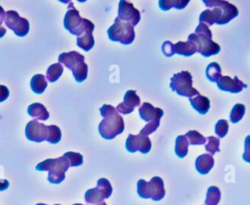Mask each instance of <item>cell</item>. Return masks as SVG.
Returning a JSON list of instances; mask_svg holds the SVG:
<instances>
[{
	"label": "cell",
	"mask_w": 250,
	"mask_h": 205,
	"mask_svg": "<svg viewBox=\"0 0 250 205\" xmlns=\"http://www.w3.org/2000/svg\"><path fill=\"white\" fill-rule=\"evenodd\" d=\"M47 79L45 75L42 74H35L32 76L30 80V87L33 93L35 94H42L47 88Z\"/></svg>",
	"instance_id": "obj_23"
},
{
	"label": "cell",
	"mask_w": 250,
	"mask_h": 205,
	"mask_svg": "<svg viewBox=\"0 0 250 205\" xmlns=\"http://www.w3.org/2000/svg\"><path fill=\"white\" fill-rule=\"evenodd\" d=\"M188 40L193 42L197 48V53L205 58L217 55L221 51L220 45L212 40V32L208 25L203 22H199L195 28V33H190Z\"/></svg>",
	"instance_id": "obj_3"
},
{
	"label": "cell",
	"mask_w": 250,
	"mask_h": 205,
	"mask_svg": "<svg viewBox=\"0 0 250 205\" xmlns=\"http://www.w3.org/2000/svg\"><path fill=\"white\" fill-rule=\"evenodd\" d=\"M206 140L207 144L205 145V149L208 153H210V155H213L220 151V140L218 138L210 136Z\"/></svg>",
	"instance_id": "obj_34"
},
{
	"label": "cell",
	"mask_w": 250,
	"mask_h": 205,
	"mask_svg": "<svg viewBox=\"0 0 250 205\" xmlns=\"http://www.w3.org/2000/svg\"><path fill=\"white\" fill-rule=\"evenodd\" d=\"M94 28H95V24L90 20L84 32L80 36H78L76 39V45L82 50H84L85 52L90 51L95 45V39L93 36Z\"/></svg>",
	"instance_id": "obj_16"
},
{
	"label": "cell",
	"mask_w": 250,
	"mask_h": 205,
	"mask_svg": "<svg viewBox=\"0 0 250 205\" xmlns=\"http://www.w3.org/2000/svg\"><path fill=\"white\" fill-rule=\"evenodd\" d=\"M203 3L209 9L200 14L199 21L206 25H213L214 23L227 24L238 16V9L227 1L203 0Z\"/></svg>",
	"instance_id": "obj_1"
},
{
	"label": "cell",
	"mask_w": 250,
	"mask_h": 205,
	"mask_svg": "<svg viewBox=\"0 0 250 205\" xmlns=\"http://www.w3.org/2000/svg\"><path fill=\"white\" fill-rule=\"evenodd\" d=\"M188 151V142L184 135H180L176 138L175 143V153L179 158L187 156Z\"/></svg>",
	"instance_id": "obj_26"
},
{
	"label": "cell",
	"mask_w": 250,
	"mask_h": 205,
	"mask_svg": "<svg viewBox=\"0 0 250 205\" xmlns=\"http://www.w3.org/2000/svg\"><path fill=\"white\" fill-rule=\"evenodd\" d=\"M217 85L220 90L232 94L240 93L243 89L247 88V85L239 80L237 76H234L233 78H230L229 76H221Z\"/></svg>",
	"instance_id": "obj_15"
},
{
	"label": "cell",
	"mask_w": 250,
	"mask_h": 205,
	"mask_svg": "<svg viewBox=\"0 0 250 205\" xmlns=\"http://www.w3.org/2000/svg\"><path fill=\"white\" fill-rule=\"evenodd\" d=\"M161 50H162L164 56L167 58H170L175 54L174 53V44L171 43L170 41L163 42V44L161 46Z\"/></svg>",
	"instance_id": "obj_37"
},
{
	"label": "cell",
	"mask_w": 250,
	"mask_h": 205,
	"mask_svg": "<svg viewBox=\"0 0 250 205\" xmlns=\"http://www.w3.org/2000/svg\"><path fill=\"white\" fill-rule=\"evenodd\" d=\"M62 139V131L61 129L56 125H49L48 126V137L46 141L50 144H58Z\"/></svg>",
	"instance_id": "obj_31"
},
{
	"label": "cell",
	"mask_w": 250,
	"mask_h": 205,
	"mask_svg": "<svg viewBox=\"0 0 250 205\" xmlns=\"http://www.w3.org/2000/svg\"><path fill=\"white\" fill-rule=\"evenodd\" d=\"M85 201L88 204L91 205H97L100 204L102 202H104V199H106L104 193L102 191V189L98 186L94 187V188H90L85 192L84 195Z\"/></svg>",
	"instance_id": "obj_21"
},
{
	"label": "cell",
	"mask_w": 250,
	"mask_h": 205,
	"mask_svg": "<svg viewBox=\"0 0 250 205\" xmlns=\"http://www.w3.org/2000/svg\"><path fill=\"white\" fill-rule=\"evenodd\" d=\"M6 34V28L3 26H0V38H2Z\"/></svg>",
	"instance_id": "obj_42"
},
{
	"label": "cell",
	"mask_w": 250,
	"mask_h": 205,
	"mask_svg": "<svg viewBox=\"0 0 250 205\" xmlns=\"http://www.w3.org/2000/svg\"><path fill=\"white\" fill-rule=\"evenodd\" d=\"M245 113V105L242 103H236L232 107L230 114H229V119L231 123H237L240 121Z\"/></svg>",
	"instance_id": "obj_32"
},
{
	"label": "cell",
	"mask_w": 250,
	"mask_h": 205,
	"mask_svg": "<svg viewBox=\"0 0 250 205\" xmlns=\"http://www.w3.org/2000/svg\"><path fill=\"white\" fill-rule=\"evenodd\" d=\"M104 119L99 124V133L105 140H112L124 131V120L110 104H104L100 108Z\"/></svg>",
	"instance_id": "obj_2"
},
{
	"label": "cell",
	"mask_w": 250,
	"mask_h": 205,
	"mask_svg": "<svg viewBox=\"0 0 250 205\" xmlns=\"http://www.w3.org/2000/svg\"><path fill=\"white\" fill-rule=\"evenodd\" d=\"M5 24L19 37L25 36L29 31V22L26 19L20 17L19 13L13 10L6 12Z\"/></svg>",
	"instance_id": "obj_10"
},
{
	"label": "cell",
	"mask_w": 250,
	"mask_h": 205,
	"mask_svg": "<svg viewBox=\"0 0 250 205\" xmlns=\"http://www.w3.org/2000/svg\"><path fill=\"white\" fill-rule=\"evenodd\" d=\"M72 205H83V204H81V203H75V204H72Z\"/></svg>",
	"instance_id": "obj_45"
},
{
	"label": "cell",
	"mask_w": 250,
	"mask_h": 205,
	"mask_svg": "<svg viewBox=\"0 0 250 205\" xmlns=\"http://www.w3.org/2000/svg\"><path fill=\"white\" fill-rule=\"evenodd\" d=\"M214 166V158L210 154H201L195 160V169L201 175H207Z\"/></svg>",
	"instance_id": "obj_17"
},
{
	"label": "cell",
	"mask_w": 250,
	"mask_h": 205,
	"mask_svg": "<svg viewBox=\"0 0 250 205\" xmlns=\"http://www.w3.org/2000/svg\"><path fill=\"white\" fill-rule=\"evenodd\" d=\"M62 156L64 158H66L70 167H76V166H80L83 164V156H82V154H80L78 152L67 151Z\"/></svg>",
	"instance_id": "obj_33"
},
{
	"label": "cell",
	"mask_w": 250,
	"mask_h": 205,
	"mask_svg": "<svg viewBox=\"0 0 250 205\" xmlns=\"http://www.w3.org/2000/svg\"><path fill=\"white\" fill-rule=\"evenodd\" d=\"M90 22L87 19H82L79 15V12L74 8L73 4L70 2L68 5L67 12L63 19V26L64 28L69 31L71 34L76 35L77 37L80 36L88 23Z\"/></svg>",
	"instance_id": "obj_9"
},
{
	"label": "cell",
	"mask_w": 250,
	"mask_h": 205,
	"mask_svg": "<svg viewBox=\"0 0 250 205\" xmlns=\"http://www.w3.org/2000/svg\"><path fill=\"white\" fill-rule=\"evenodd\" d=\"M188 3H189L188 0H177V1H174V0H168V1L167 0H160L158 2V5H159V8L162 11H168L171 8H176L178 10H182V9L186 8Z\"/></svg>",
	"instance_id": "obj_28"
},
{
	"label": "cell",
	"mask_w": 250,
	"mask_h": 205,
	"mask_svg": "<svg viewBox=\"0 0 250 205\" xmlns=\"http://www.w3.org/2000/svg\"><path fill=\"white\" fill-rule=\"evenodd\" d=\"M170 88L179 96L183 97L193 98V96H197L199 94L198 91L192 87V76L187 70L175 73L171 77Z\"/></svg>",
	"instance_id": "obj_7"
},
{
	"label": "cell",
	"mask_w": 250,
	"mask_h": 205,
	"mask_svg": "<svg viewBox=\"0 0 250 205\" xmlns=\"http://www.w3.org/2000/svg\"><path fill=\"white\" fill-rule=\"evenodd\" d=\"M97 205H106V203H104V202H102V203H100V204H97Z\"/></svg>",
	"instance_id": "obj_44"
},
{
	"label": "cell",
	"mask_w": 250,
	"mask_h": 205,
	"mask_svg": "<svg viewBox=\"0 0 250 205\" xmlns=\"http://www.w3.org/2000/svg\"><path fill=\"white\" fill-rule=\"evenodd\" d=\"M229 131V123L225 119H220L215 125V133L219 138H224Z\"/></svg>",
	"instance_id": "obj_35"
},
{
	"label": "cell",
	"mask_w": 250,
	"mask_h": 205,
	"mask_svg": "<svg viewBox=\"0 0 250 205\" xmlns=\"http://www.w3.org/2000/svg\"><path fill=\"white\" fill-rule=\"evenodd\" d=\"M9 89L5 85H0V102L6 101L9 97Z\"/></svg>",
	"instance_id": "obj_39"
},
{
	"label": "cell",
	"mask_w": 250,
	"mask_h": 205,
	"mask_svg": "<svg viewBox=\"0 0 250 205\" xmlns=\"http://www.w3.org/2000/svg\"><path fill=\"white\" fill-rule=\"evenodd\" d=\"M107 36L110 41L129 45L135 39V30L130 23L121 21L116 18L113 24L107 29Z\"/></svg>",
	"instance_id": "obj_8"
},
{
	"label": "cell",
	"mask_w": 250,
	"mask_h": 205,
	"mask_svg": "<svg viewBox=\"0 0 250 205\" xmlns=\"http://www.w3.org/2000/svg\"><path fill=\"white\" fill-rule=\"evenodd\" d=\"M25 137L27 140L35 143L46 141L48 137V126L37 120H31L25 126Z\"/></svg>",
	"instance_id": "obj_13"
},
{
	"label": "cell",
	"mask_w": 250,
	"mask_h": 205,
	"mask_svg": "<svg viewBox=\"0 0 250 205\" xmlns=\"http://www.w3.org/2000/svg\"><path fill=\"white\" fill-rule=\"evenodd\" d=\"M158 110L159 107H155L149 102H144L139 108V114L144 121L149 122L155 118Z\"/></svg>",
	"instance_id": "obj_22"
},
{
	"label": "cell",
	"mask_w": 250,
	"mask_h": 205,
	"mask_svg": "<svg viewBox=\"0 0 250 205\" xmlns=\"http://www.w3.org/2000/svg\"><path fill=\"white\" fill-rule=\"evenodd\" d=\"M59 62L71 70L77 83L83 82L88 76V65L85 63L84 56L76 51L62 53L59 56Z\"/></svg>",
	"instance_id": "obj_4"
},
{
	"label": "cell",
	"mask_w": 250,
	"mask_h": 205,
	"mask_svg": "<svg viewBox=\"0 0 250 205\" xmlns=\"http://www.w3.org/2000/svg\"><path fill=\"white\" fill-rule=\"evenodd\" d=\"M6 18V12L4 11V9L0 6V26H2V22L5 20Z\"/></svg>",
	"instance_id": "obj_41"
},
{
	"label": "cell",
	"mask_w": 250,
	"mask_h": 205,
	"mask_svg": "<svg viewBox=\"0 0 250 205\" xmlns=\"http://www.w3.org/2000/svg\"><path fill=\"white\" fill-rule=\"evenodd\" d=\"M97 186L102 189V191L104 193L106 198H108L111 195L112 186H111V184H110V183L107 179H104V178L99 179L98 182H97Z\"/></svg>",
	"instance_id": "obj_36"
},
{
	"label": "cell",
	"mask_w": 250,
	"mask_h": 205,
	"mask_svg": "<svg viewBox=\"0 0 250 205\" xmlns=\"http://www.w3.org/2000/svg\"><path fill=\"white\" fill-rule=\"evenodd\" d=\"M185 137L187 138L188 144L191 145H198V144H204L206 143V138L203 137L199 132L195 130L188 131Z\"/></svg>",
	"instance_id": "obj_30"
},
{
	"label": "cell",
	"mask_w": 250,
	"mask_h": 205,
	"mask_svg": "<svg viewBox=\"0 0 250 205\" xmlns=\"http://www.w3.org/2000/svg\"><path fill=\"white\" fill-rule=\"evenodd\" d=\"M125 145H126V149L131 153L140 151L144 154H146L150 151L151 142L147 136H144L141 134H138V135L129 134L127 137Z\"/></svg>",
	"instance_id": "obj_11"
},
{
	"label": "cell",
	"mask_w": 250,
	"mask_h": 205,
	"mask_svg": "<svg viewBox=\"0 0 250 205\" xmlns=\"http://www.w3.org/2000/svg\"><path fill=\"white\" fill-rule=\"evenodd\" d=\"M205 74H206L207 79L210 82H214V83L218 82L219 79L221 78V75H222V69H221L220 64L216 62H210L206 67Z\"/></svg>",
	"instance_id": "obj_25"
},
{
	"label": "cell",
	"mask_w": 250,
	"mask_h": 205,
	"mask_svg": "<svg viewBox=\"0 0 250 205\" xmlns=\"http://www.w3.org/2000/svg\"><path fill=\"white\" fill-rule=\"evenodd\" d=\"M137 192L142 198L159 201L165 196L163 180L160 177H152V179L147 183L141 179L137 184Z\"/></svg>",
	"instance_id": "obj_6"
},
{
	"label": "cell",
	"mask_w": 250,
	"mask_h": 205,
	"mask_svg": "<svg viewBox=\"0 0 250 205\" xmlns=\"http://www.w3.org/2000/svg\"><path fill=\"white\" fill-rule=\"evenodd\" d=\"M242 158L244 161L250 163V135L246 136L244 140V153Z\"/></svg>",
	"instance_id": "obj_38"
},
{
	"label": "cell",
	"mask_w": 250,
	"mask_h": 205,
	"mask_svg": "<svg viewBox=\"0 0 250 205\" xmlns=\"http://www.w3.org/2000/svg\"><path fill=\"white\" fill-rule=\"evenodd\" d=\"M163 114H164V111H163L161 108H159V110H158V112H157L155 118L152 119L151 121L147 122L146 125L141 130L140 134H141V135H144V136H148V135L152 134L153 132H155V131L157 130V128L159 127L160 118L163 116Z\"/></svg>",
	"instance_id": "obj_24"
},
{
	"label": "cell",
	"mask_w": 250,
	"mask_h": 205,
	"mask_svg": "<svg viewBox=\"0 0 250 205\" xmlns=\"http://www.w3.org/2000/svg\"><path fill=\"white\" fill-rule=\"evenodd\" d=\"M221 200V190L217 186H210L206 192L205 205H218Z\"/></svg>",
	"instance_id": "obj_29"
},
{
	"label": "cell",
	"mask_w": 250,
	"mask_h": 205,
	"mask_svg": "<svg viewBox=\"0 0 250 205\" xmlns=\"http://www.w3.org/2000/svg\"><path fill=\"white\" fill-rule=\"evenodd\" d=\"M141 103V99L137 95L136 91L128 90L123 98V102L116 106V110L121 114H129L134 111L136 106H139Z\"/></svg>",
	"instance_id": "obj_14"
},
{
	"label": "cell",
	"mask_w": 250,
	"mask_h": 205,
	"mask_svg": "<svg viewBox=\"0 0 250 205\" xmlns=\"http://www.w3.org/2000/svg\"><path fill=\"white\" fill-rule=\"evenodd\" d=\"M63 72V66L62 64H61L60 62H57V63H53L51 64L48 68H47V71H46V79L49 81V82H56L60 77L61 75L62 74Z\"/></svg>",
	"instance_id": "obj_27"
},
{
	"label": "cell",
	"mask_w": 250,
	"mask_h": 205,
	"mask_svg": "<svg viewBox=\"0 0 250 205\" xmlns=\"http://www.w3.org/2000/svg\"><path fill=\"white\" fill-rule=\"evenodd\" d=\"M35 205H47V204H44V203H37ZM55 205H61V204H55Z\"/></svg>",
	"instance_id": "obj_43"
},
{
	"label": "cell",
	"mask_w": 250,
	"mask_h": 205,
	"mask_svg": "<svg viewBox=\"0 0 250 205\" xmlns=\"http://www.w3.org/2000/svg\"><path fill=\"white\" fill-rule=\"evenodd\" d=\"M174 53L184 57H190L193 54L197 53V48L195 44L191 41H179L176 44H174Z\"/></svg>",
	"instance_id": "obj_18"
},
{
	"label": "cell",
	"mask_w": 250,
	"mask_h": 205,
	"mask_svg": "<svg viewBox=\"0 0 250 205\" xmlns=\"http://www.w3.org/2000/svg\"><path fill=\"white\" fill-rule=\"evenodd\" d=\"M10 184L7 180L5 179H0V191H3L9 187Z\"/></svg>",
	"instance_id": "obj_40"
},
{
	"label": "cell",
	"mask_w": 250,
	"mask_h": 205,
	"mask_svg": "<svg viewBox=\"0 0 250 205\" xmlns=\"http://www.w3.org/2000/svg\"><path fill=\"white\" fill-rule=\"evenodd\" d=\"M69 163L63 156L56 159H46L36 165L37 171H48V182L51 184H61L65 178V172L69 168Z\"/></svg>",
	"instance_id": "obj_5"
},
{
	"label": "cell",
	"mask_w": 250,
	"mask_h": 205,
	"mask_svg": "<svg viewBox=\"0 0 250 205\" xmlns=\"http://www.w3.org/2000/svg\"><path fill=\"white\" fill-rule=\"evenodd\" d=\"M189 102L191 106L199 113L206 114L210 108V101L207 97H204L200 94L195 96L194 98H189Z\"/></svg>",
	"instance_id": "obj_19"
},
{
	"label": "cell",
	"mask_w": 250,
	"mask_h": 205,
	"mask_svg": "<svg viewBox=\"0 0 250 205\" xmlns=\"http://www.w3.org/2000/svg\"><path fill=\"white\" fill-rule=\"evenodd\" d=\"M121 21L130 23L133 27L137 25L141 20L140 12L133 6L132 3L121 0L118 5V17Z\"/></svg>",
	"instance_id": "obj_12"
},
{
	"label": "cell",
	"mask_w": 250,
	"mask_h": 205,
	"mask_svg": "<svg viewBox=\"0 0 250 205\" xmlns=\"http://www.w3.org/2000/svg\"><path fill=\"white\" fill-rule=\"evenodd\" d=\"M27 113L31 117L41 120V121H46L50 114L47 108L40 102H33L27 107Z\"/></svg>",
	"instance_id": "obj_20"
}]
</instances>
